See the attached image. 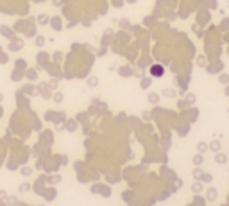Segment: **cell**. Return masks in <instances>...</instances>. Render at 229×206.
<instances>
[{
    "instance_id": "obj_15",
    "label": "cell",
    "mask_w": 229,
    "mask_h": 206,
    "mask_svg": "<svg viewBox=\"0 0 229 206\" xmlns=\"http://www.w3.org/2000/svg\"><path fill=\"white\" fill-rule=\"evenodd\" d=\"M200 181H202V183H211V181H213V176L204 172V174H202V177H200Z\"/></svg>"
},
{
    "instance_id": "obj_16",
    "label": "cell",
    "mask_w": 229,
    "mask_h": 206,
    "mask_svg": "<svg viewBox=\"0 0 229 206\" xmlns=\"http://www.w3.org/2000/svg\"><path fill=\"white\" fill-rule=\"evenodd\" d=\"M202 174H204V172H202V169H200V167L193 169V177H195V179H200V177H202Z\"/></svg>"
},
{
    "instance_id": "obj_19",
    "label": "cell",
    "mask_w": 229,
    "mask_h": 206,
    "mask_svg": "<svg viewBox=\"0 0 229 206\" xmlns=\"http://www.w3.org/2000/svg\"><path fill=\"white\" fill-rule=\"evenodd\" d=\"M45 45V38L43 36H36V47H43Z\"/></svg>"
},
{
    "instance_id": "obj_24",
    "label": "cell",
    "mask_w": 229,
    "mask_h": 206,
    "mask_svg": "<svg viewBox=\"0 0 229 206\" xmlns=\"http://www.w3.org/2000/svg\"><path fill=\"white\" fill-rule=\"evenodd\" d=\"M150 86V79H143L142 81V88H149Z\"/></svg>"
},
{
    "instance_id": "obj_35",
    "label": "cell",
    "mask_w": 229,
    "mask_h": 206,
    "mask_svg": "<svg viewBox=\"0 0 229 206\" xmlns=\"http://www.w3.org/2000/svg\"><path fill=\"white\" fill-rule=\"evenodd\" d=\"M227 115H229V108H227Z\"/></svg>"
},
{
    "instance_id": "obj_14",
    "label": "cell",
    "mask_w": 229,
    "mask_h": 206,
    "mask_svg": "<svg viewBox=\"0 0 229 206\" xmlns=\"http://www.w3.org/2000/svg\"><path fill=\"white\" fill-rule=\"evenodd\" d=\"M161 95H163V97H175V91H174L172 88H167V90H163Z\"/></svg>"
},
{
    "instance_id": "obj_28",
    "label": "cell",
    "mask_w": 229,
    "mask_h": 206,
    "mask_svg": "<svg viewBox=\"0 0 229 206\" xmlns=\"http://www.w3.org/2000/svg\"><path fill=\"white\" fill-rule=\"evenodd\" d=\"M217 195V192H215V188H210V199H213Z\"/></svg>"
},
{
    "instance_id": "obj_25",
    "label": "cell",
    "mask_w": 229,
    "mask_h": 206,
    "mask_svg": "<svg viewBox=\"0 0 229 206\" xmlns=\"http://www.w3.org/2000/svg\"><path fill=\"white\" fill-rule=\"evenodd\" d=\"M177 106H179L181 109H185V108L188 106V102H186V100H179V102H177Z\"/></svg>"
},
{
    "instance_id": "obj_8",
    "label": "cell",
    "mask_w": 229,
    "mask_h": 206,
    "mask_svg": "<svg viewBox=\"0 0 229 206\" xmlns=\"http://www.w3.org/2000/svg\"><path fill=\"white\" fill-rule=\"evenodd\" d=\"M147 100H149L150 104H157V102H159V95H157V93H149V95H147Z\"/></svg>"
},
{
    "instance_id": "obj_29",
    "label": "cell",
    "mask_w": 229,
    "mask_h": 206,
    "mask_svg": "<svg viewBox=\"0 0 229 206\" xmlns=\"http://www.w3.org/2000/svg\"><path fill=\"white\" fill-rule=\"evenodd\" d=\"M120 25H122V27H129V22H127V20H120Z\"/></svg>"
},
{
    "instance_id": "obj_31",
    "label": "cell",
    "mask_w": 229,
    "mask_h": 206,
    "mask_svg": "<svg viewBox=\"0 0 229 206\" xmlns=\"http://www.w3.org/2000/svg\"><path fill=\"white\" fill-rule=\"evenodd\" d=\"M52 24H54V27H56V29H59V20H57V18H56V20H52Z\"/></svg>"
},
{
    "instance_id": "obj_17",
    "label": "cell",
    "mask_w": 229,
    "mask_h": 206,
    "mask_svg": "<svg viewBox=\"0 0 229 206\" xmlns=\"http://www.w3.org/2000/svg\"><path fill=\"white\" fill-rule=\"evenodd\" d=\"M195 100H197V97H195V93H188V95H186V102H188V104H193Z\"/></svg>"
},
{
    "instance_id": "obj_20",
    "label": "cell",
    "mask_w": 229,
    "mask_h": 206,
    "mask_svg": "<svg viewBox=\"0 0 229 206\" xmlns=\"http://www.w3.org/2000/svg\"><path fill=\"white\" fill-rule=\"evenodd\" d=\"M197 66H200V68L206 66V59H204V56H199V57H197Z\"/></svg>"
},
{
    "instance_id": "obj_2",
    "label": "cell",
    "mask_w": 229,
    "mask_h": 206,
    "mask_svg": "<svg viewBox=\"0 0 229 206\" xmlns=\"http://www.w3.org/2000/svg\"><path fill=\"white\" fill-rule=\"evenodd\" d=\"M215 161H217L218 165H224V163L227 161V154H225V152H217V154H215Z\"/></svg>"
},
{
    "instance_id": "obj_34",
    "label": "cell",
    "mask_w": 229,
    "mask_h": 206,
    "mask_svg": "<svg viewBox=\"0 0 229 206\" xmlns=\"http://www.w3.org/2000/svg\"><path fill=\"white\" fill-rule=\"evenodd\" d=\"M127 2H131V4H132V2H136V0H127Z\"/></svg>"
},
{
    "instance_id": "obj_10",
    "label": "cell",
    "mask_w": 229,
    "mask_h": 206,
    "mask_svg": "<svg viewBox=\"0 0 229 206\" xmlns=\"http://www.w3.org/2000/svg\"><path fill=\"white\" fill-rule=\"evenodd\" d=\"M88 86H91V88H93V86H99V77H95V75H91V77H88Z\"/></svg>"
},
{
    "instance_id": "obj_30",
    "label": "cell",
    "mask_w": 229,
    "mask_h": 206,
    "mask_svg": "<svg viewBox=\"0 0 229 206\" xmlns=\"http://www.w3.org/2000/svg\"><path fill=\"white\" fill-rule=\"evenodd\" d=\"M18 61V66H21V68H25V61L24 59H16Z\"/></svg>"
},
{
    "instance_id": "obj_5",
    "label": "cell",
    "mask_w": 229,
    "mask_h": 206,
    "mask_svg": "<svg viewBox=\"0 0 229 206\" xmlns=\"http://www.w3.org/2000/svg\"><path fill=\"white\" fill-rule=\"evenodd\" d=\"M192 161H193V165H195V167H200V165L204 163V156H202V154H195Z\"/></svg>"
},
{
    "instance_id": "obj_1",
    "label": "cell",
    "mask_w": 229,
    "mask_h": 206,
    "mask_svg": "<svg viewBox=\"0 0 229 206\" xmlns=\"http://www.w3.org/2000/svg\"><path fill=\"white\" fill-rule=\"evenodd\" d=\"M220 147H222V144H220V140L218 138H215V140H211L210 144H208V149L211 151V152H220Z\"/></svg>"
},
{
    "instance_id": "obj_4",
    "label": "cell",
    "mask_w": 229,
    "mask_h": 206,
    "mask_svg": "<svg viewBox=\"0 0 229 206\" xmlns=\"http://www.w3.org/2000/svg\"><path fill=\"white\" fill-rule=\"evenodd\" d=\"M0 34L6 36V38H13V31H11L7 25H2V27H0Z\"/></svg>"
},
{
    "instance_id": "obj_13",
    "label": "cell",
    "mask_w": 229,
    "mask_h": 206,
    "mask_svg": "<svg viewBox=\"0 0 229 206\" xmlns=\"http://www.w3.org/2000/svg\"><path fill=\"white\" fill-rule=\"evenodd\" d=\"M52 99H54V102H57V104H59V102H63V99H64V97H63V93H61V91H56V93L52 95Z\"/></svg>"
},
{
    "instance_id": "obj_33",
    "label": "cell",
    "mask_w": 229,
    "mask_h": 206,
    "mask_svg": "<svg viewBox=\"0 0 229 206\" xmlns=\"http://www.w3.org/2000/svg\"><path fill=\"white\" fill-rule=\"evenodd\" d=\"M225 95H229V88H227V90H225Z\"/></svg>"
},
{
    "instance_id": "obj_32",
    "label": "cell",
    "mask_w": 229,
    "mask_h": 206,
    "mask_svg": "<svg viewBox=\"0 0 229 206\" xmlns=\"http://www.w3.org/2000/svg\"><path fill=\"white\" fill-rule=\"evenodd\" d=\"M2 100H4V95H2V93H0V102H2Z\"/></svg>"
},
{
    "instance_id": "obj_27",
    "label": "cell",
    "mask_w": 229,
    "mask_h": 206,
    "mask_svg": "<svg viewBox=\"0 0 229 206\" xmlns=\"http://www.w3.org/2000/svg\"><path fill=\"white\" fill-rule=\"evenodd\" d=\"M120 74H124V77H129V74H131V72L127 70V68H124V70H120Z\"/></svg>"
},
{
    "instance_id": "obj_36",
    "label": "cell",
    "mask_w": 229,
    "mask_h": 206,
    "mask_svg": "<svg viewBox=\"0 0 229 206\" xmlns=\"http://www.w3.org/2000/svg\"><path fill=\"white\" fill-rule=\"evenodd\" d=\"M227 2H229V0H227Z\"/></svg>"
},
{
    "instance_id": "obj_6",
    "label": "cell",
    "mask_w": 229,
    "mask_h": 206,
    "mask_svg": "<svg viewBox=\"0 0 229 206\" xmlns=\"http://www.w3.org/2000/svg\"><path fill=\"white\" fill-rule=\"evenodd\" d=\"M49 22H50V20H49V16L45 14V13H41V14L38 16V24H39V25H47Z\"/></svg>"
},
{
    "instance_id": "obj_18",
    "label": "cell",
    "mask_w": 229,
    "mask_h": 206,
    "mask_svg": "<svg viewBox=\"0 0 229 206\" xmlns=\"http://www.w3.org/2000/svg\"><path fill=\"white\" fill-rule=\"evenodd\" d=\"M31 174H32L31 167H21V176H31Z\"/></svg>"
},
{
    "instance_id": "obj_7",
    "label": "cell",
    "mask_w": 229,
    "mask_h": 206,
    "mask_svg": "<svg viewBox=\"0 0 229 206\" xmlns=\"http://www.w3.org/2000/svg\"><path fill=\"white\" fill-rule=\"evenodd\" d=\"M197 151H199V154H204L206 151H210V149H208V144H206V142H199V144H197Z\"/></svg>"
},
{
    "instance_id": "obj_9",
    "label": "cell",
    "mask_w": 229,
    "mask_h": 206,
    "mask_svg": "<svg viewBox=\"0 0 229 206\" xmlns=\"http://www.w3.org/2000/svg\"><path fill=\"white\" fill-rule=\"evenodd\" d=\"M27 77H29L31 81H36V79H38V70H34V68H29V70H27Z\"/></svg>"
},
{
    "instance_id": "obj_26",
    "label": "cell",
    "mask_w": 229,
    "mask_h": 206,
    "mask_svg": "<svg viewBox=\"0 0 229 206\" xmlns=\"http://www.w3.org/2000/svg\"><path fill=\"white\" fill-rule=\"evenodd\" d=\"M142 117H143L145 120H149V118H150V113H149V111H143V113H142Z\"/></svg>"
},
{
    "instance_id": "obj_21",
    "label": "cell",
    "mask_w": 229,
    "mask_h": 206,
    "mask_svg": "<svg viewBox=\"0 0 229 206\" xmlns=\"http://www.w3.org/2000/svg\"><path fill=\"white\" fill-rule=\"evenodd\" d=\"M75 127H77V124H75L74 120H70V122L66 124V129H68V131H75Z\"/></svg>"
},
{
    "instance_id": "obj_22",
    "label": "cell",
    "mask_w": 229,
    "mask_h": 206,
    "mask_svg": "<svg viewBox=\"0 0 229 206\" xmlns=\"http://www.w3.org/2000/svg\"><path fill=\"white\" fill-rule=\"evenodd\" d=\"M18 190H21V192H29V190H31V185H29V183H24V185H20Z\"/></svg>"
},
{
    "instance_id": "obj_3",
    "label": "cell",
    "mask_w": 229,
    "mask_h": 206,
    "mask_svg": "<svg viewBox=\"0 0 229 206\" xmlns=\"http://www.w3.org/2000/svg\"><path fill=\"white\" fill-rule=\"evenodd\" d=\"M150 74H152L154 77H161V75H163V68L159 66V65H154V66L150 68Z\"/></svg>"
},
{
    "instance_id": "obj_23",
    "label": "cell",
    "mask_w": 229,
    "mask_h": 206,
    "mask_svg": "<svg viewBox=\"0 0 229 206\" xmlns=\"http://www.w3.org/2000/svg\"><path fill=\"white\" fill-rule=\"evenodd\" d=\"M47 86H50L52 90H56V88H57V79H52V81H49V84H47Z\"/></svg>"
},
{
    "instance_id": "obj_11",
    "label": "cell",
    "mask_w": 229,
    "mask_h": 206,
    "mask_svg": "<svg viewBox=\"0 0 229 206\" xmlns=\"http://www.w3.org/2000/svg\"><path fill=\"white\" fill-rule=\"evenodd\" d=\"M192 190H193L195 194H200V192H202V183H200V181L193 183V185H192Z\"/></svg>"
},
{
    "instance_id": "obj_12",
    "label": "cell",
    "mask_w": 229,
    "mask_h": 206,
    "mask_svg": "<svg viewBox=\"0 0 229 206\" xmlns=\"http://www.w3.org/2000/svg\"><path fill=\"white\" fill-rule=\"evenodd\" d=\"M218 83L220 84H227L229 83V74H220L218 75Z\"/></svg>"
}]
</instances>
